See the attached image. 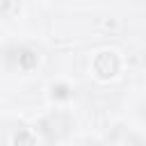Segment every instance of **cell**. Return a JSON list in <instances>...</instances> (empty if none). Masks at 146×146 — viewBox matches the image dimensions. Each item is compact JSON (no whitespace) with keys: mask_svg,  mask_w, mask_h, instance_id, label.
I'll use <instances>...</instances> for the list:
<instances>
[{"mask_svg":"<svg viewBox=\"0 0 146 146\" xmlns=\"http://www.w3.org/2000/svg\"><path fill=\"white\" fill-rule=\"evenodd\" d=\"M2 55H5V62L9 66L21 68V71H30L39 62V52L32 50L30 46H9V48H5Z\"/></svg>","mask_w":146,"mask_h":146,"instance_id":"1","label":"cell"},{"mask_svg":"<svg viewBox=\"0 0 146 146\" xmlns=\"http://www.w3.org/2000/svg\"><path fill=\"white\" fill-rule=\"evenodd\" d=\"M68 130H71V119L66 114H50L48 119L41 121V132L50 141L52 139H62Z\"/></svg>","mask_w":146,"mask_h":146,"instance_id":"2","label":"cell"},{"mask_svg":"<svg viewBox=\"0 0 146 146\" xmlns=\"http://www.w3.org/2000/svg\"><path fill=\"white\" fill-rule=\"evenodd\" d=\"M52 96H57V98H68V89H66V87H57V94L52 91Z\"/></svg>","mask_w":146,"mask_h":146,"instance_id":"3","label":"cell"},{"mask_svg":"<svg viewBox=\"0 0 146 146\" xmlns=\"http://www.w3.org/2000/svg\"><path fill=\"white\" fill-rule=\"evenodd\" d=\"M141 114H144V116H146V105H144V112H141Z\"/></svg>","mask_w":146,"mask_h":146,"instance_id":"4","label":"cell"}]
</instances>
